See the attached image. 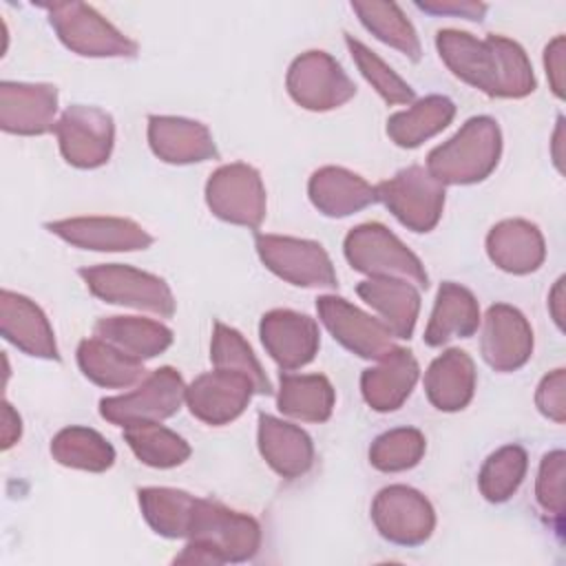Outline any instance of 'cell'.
<instances>
[{"mask_svg":"<svg viewBox=\"0 0 566 566\" xmlns=\"http://www.w3.org/2000/svg\"><path fill=\"white\" fill-rule=\"evenodd\" d=\"M442 62L462 82L491 97H524L535 91V75L524 49L504 38L475 35L458 29H442L436 35Z\"/></svg>","mask_w":566,"mask_h":566,"instance_id":"6da1fadb","label":"cell"},{"mask_svg":"<svg viewBox=\"0 0 566 566\" xmlns=\"http://www.w3.org/2000/svg\"><path fill=\"white\" fill-rule=\"evenodd\" d=\"M502 150V135L497 122L478 115L444 144L436 146L427 157V172L444 184H475L491 175Z\"/></svg>","mask_w":566,"mask_h":566,"instance_id":"7a4b0ae2","label":"cell"},{"mask_svg":"<svg viewBox=\"0 0 566 566\" xmlns=\"http://www.w3.org/2000/svg\"><path fill=\"white\" fill-rule=\"evenodd\" d=\"M345 259L371 279H402L427 287L429 276L422 261L385 226L363 223L345 237Z\"/></svg>","mask_w":566,"mask_h":566,"instance_id":"3957f363","label":"cell"},{"mask_svg":"<svg viewBox=\"0 0 566 566\" xmlns=\"http://www.w3.org/2000/svg\"><path fill=\"white\" fill-rule=\"evenodd\" d=\"M188 539L212 551L221 564L252 559L261 544V528L254 517L232 511L219 502L197 497Z\"/></svg>","mask_w":566,"mask_h":566,"instance_id":"277c9868","label":"cell"},{"mask_svg":"<svg viewBox=\"0 0 566 566\" xmlns=\"http://www.w3.org/2000/svg\"><path fill=\"white\" fill-rule=\"evenodd\" d=\"M40 7L46 9L49 22L64 46L80 55L130 57L137 53V44L133 40L84 2H49Z\"/></svg>","mask_w":566,"mask_h":566,"instance_id":"5b68a950","label":"cell"},{"mask_svg":"<svg viewBox=\"0 0 566 566\" xmlns=\"http://www.w3.org/2000/svg\"><path fill=\"white\" fill-rule=\"evenodd\" d=\"M80 276L86 287L106 303L146 310L159 316L175 314V296L164 279L135 270L130 265L106 263L95 268H82Z\"/></svg>","mask_w":566,"mask_h":566,"instance_id":"8992f818","label":"cell"},{"mask_svg":"<svg viewBox=\"0 0 566 566\" xmlns=\"http://www.w3.org/2000/svg\"><path fill=\"white\" fill-rule=\"evenodd\" d=\"M186 400V385L177 369L161 367L142 380V385L128 394L99 400V413L104 420L126 427L135 422H159L179 411Z\"/></svg>","mask_w":566,"mask_h":566,"instance_id":"52a82bcc","label":"cell"},{"mask_svg":"<svg viewBox=\"0 0 566 566\" xmlns=\"http://www.w3.org/2000/svg\"><path fill=\"white\" fill-rule=\"evenodd\" d=\"M376 197L413 232L433 230L444 208V186L422 166H409L396 177L378 184Z\"/></svg>","mask_w":566,"mask_h":566,"instance_id":"ba28073f","label":"cell"},{"mask_svg":"<svg viewBox=\"0 0 566 566\" xmlns=\"http://www.w3.org/2000/svg\"><path fill=\"white\" fill-rule=\"evenodd\" d=\"M256 252L268 270L283 281L298 287H336V272L332 259L321 243L279 237L256 234Z\"/></svg>","mask_w":566,"mask_h":566,"instance_id":"9c48e42d","label":"cell"},{"mask_svg":"<svg viewBox=\"0 0 566 566\" xmlns=\"http://www.w3.org/2000/svg\"><path fill=\"white\" fill-rule=\"evenodd\" d=\"M287 93L307 111L338 108L356 95V86L343 66L325 51L298 55L285 77Z\"/></svg>","mask_w":566,"mask_h":566,"instance_id":"30bf717a","label":"cell"},{"mask_svg":"<svg viewBox=\"0 0 566 566\" xmlns=\"http://www.w3.org/2000/svg\"><path fill=\"white\" fill-rule=\"evenodd\" d=\"M206 201L212 214L228 223L259 228L265 217V188L261 175L248 164L217 168L206 184Z\"/></svg>","mask_w":566,"mask_h":566,"instance_id":"8fae6325","label":"cell"},{"mask_svg":"<svg viewBox=\"0 0 566 566\" xmlns=\"http://www.w3.org/2000/svg\"><path fill=\"white\" fill-rule=\"evenodd\" d=\"M371 520L378 533L400 546H418L427 542L436 526V513L429 500L411 486H385L374 504Z\"/></svg>","mask_w":566,"mask_h":566,"instance_id":"7c38bea8","label":"cell"},{"mask_svg":"<svg viewBox=\"0 0 566 566\" xmlns=\"http://www.w3.org/2000/svg\"><path fill=\"white\" fill-rule=\"evenodd\" d=\"M62 157L75 168H97L108 161L113 150V117L95 106H69L55 122Z\"/></svg>","mask_w":566,"mask_h":566,"instance_id":"4fadbf2b","label":"cell"},{"mask_svg":"<svg viewBox=\"0 0 566 566\" xmlns=\"http://www.w3.org/2000/svg\"><path fill=\"white\" fill-rule=\"evenodd\" d=\"M316 312L329 334L360 358L378 360L396 347L391 340L394 334L378 318L365 314L340 296H321L316 301Z\"/></svg>","mask_w":566,"mask_h":566,"instance_id":"5bb4252c","label":"cell"},{"mask_svg":"<svg viewBox=\"0 0 566 566\" xmlns=\"http://www.w3.org/2000/svg\"><path fill=\"white\" fill-rule=\"evenodd\" d=\"M252 394H256V387L245 374L214 367V371L201 374L186 387V402L201 422L226 424L243 413Z\"/></svg>","mask_w":566,"mask_h":566,"instance_id":"9a60e30c","label":"cell"},{"mask_svg":"<svg viewBox=\"0 0 566 566\" xmlns=\"http://www.w3.org/2000/svg\"><path fill=\"white\" fill-rule=\"evenodd\" d=\"M480 349L495 371H515L533 354V329L520 310L495 303L484 316Z\"/></svg>","mask_w":566,"mask_h":566,"instance_id":"2e32d148","label":"cell"},{"mask_svg":"<svg viewBox=\"0 0 566 566\" xmlns=\"http://www.w3.org/2000/svg\"><path fill=\"white\" fill-rule=\"evenodd\" d=\"M46 228L71 245L99 252L146 250L153 237L135 221L122 217H75L46 223Z\"/></svg>","mask_w":566,"mask_h":566,"instance_id":"e0dca14e","label":"cell"},{"mask_svg":"<svg viewBox=\"0 0 566 566\" xmlns=\"http://www.w3.org/2000/svg\"><path fill=\"white\" fill-rule=\"evenodd\" d=\"M261 340L272 360L290 371L307 365L318 352V325L292 310H272L261 318Z\"/></svg>","mask_w":566,"mask_h":566,"instance_id":"ac0fdd59","label":"cell"},{"mask_svg":"<svg viewBox=\"0 0 566 566\" xmlns=\"http://www.w3.org/2000/svg\"><path fill=\"white\" fill-rule=\"evenodd\" d=\"M57 91L51 84H0V126L13 135H42L53 130Z\"/></svg>","mask_w":566,"mask_h":566,"instance_id":"d6986e66","label":"cell"},{"mask_svg":"<svg viewBox=\"0 0 566 566\" xmlns=\"http://www.w3.org/2000/svg\"><path fill=\"white\" fill-rule=\"evenodd\" d=\"M0 332L2 336L35 358L57 360V345L44 312L27 296L11 290L0 292Z\"/></svg>","mask_w":566,"mask_h":566,"instance_id":"ffe728a7","label":"cell"},{"mask_svg":"<svg viewBox=\"0 0 566 566\" xmlns=\"http://www.w3.org/2000/svg\"><path fill=\"white\" fill-rule=\"evenodd\" d=\"M418 360L409 349L394 347L378 358L376 367H369L360 376V391L365 402L376 411L398 409L411 394L418 380Z\"/></svg>","mask_w":566,"mask_h":566,"instance_id":"44dd1931","label":"cell"},{"mask_svg":"<svg viewBox=\"0 0 566 566\" xmlns=\"http://www.w3.org/2000/svg\"><path fill=\"white\" fill-rule=\"evenodd\" d=\"M148 144L168 164L206 161L217 155L210 130L192 119L153 115L148 119Z\"/></svg>","mask_w":566,"mask_h":566,"instance_id":"7402d4cb","label":"cell"},{"mask_svg":"<svg viewBox=\"0 0 566 566\" xmlns=\"http://www.w3.org/2000/svg\"><path fill=\"white\" fill-rule=\"evenodd\" d=\"M259 451L287 480L305 475L314 462L312 438L301 427L268 413L259 416Z\"/></svg>","mask_w":566,"mask_h":566,"instance_id":"603a6c76","label":"cell"},{"mask_svg":"<svg viewBox=\"0 0 566 566\" xmlns=\"http://www.w3.org/2000/svg\"><path fill=\"white\" fill-rule=\"evenodd\" d=\"M486 252L500 270L528 274L542 265L546 245L537 226L524 219H506L491 228L486 237Z\"/></svg>","mask_w":566,"mask_h":566,"instance_id":"cb8c5ba5","label":"cell"},{"mask_svg":"<svg viewBox=\"0 0 566 566\" xmlns=\"http://www.w3.org/2000/svg\"><path fill=\"white\" fill-rule=\"evenodd\" d=\"M307 192L314 208L327 217H347L378 201L376 186L367 184L360 175L338 166L318 168L310 177Z\"/></svg>","mask_w":566,"mask_h":566,"instance_id":"d4e9b609","label":"cell"},{"mask_svg":"<svg viewBox=\"0 0 566 566\" xmlns=\"http://www.w3.org/2000/svg\"><path fill=\"white\" fill-rule=\"evenodd\" d=\"M356 292L396 338H409L413 334L420 312V292L413 283L402 279H369L358 283Z\"/></svg>","mask_w":566,"mask_h":566,"instance_id":"484cf974","label":"cell"},{"mask_svg":"<svg viewBox=\"0 0 566 566\" xmlns=\"http://www.w3.org/2000/svg\"><path fill=\"white\" fill-rule=\"evenodd\" d=\"M429 402L440 411L464 409L475 391V365L462 349H447L424 374Z\"/></svg>","mask_w":566,"mask_h":566,"instance_id":"4316f807","label":"cell"},{"mask_svg":"<svg viewBox=\"0 0 566 566\" xmlns=\"http://www.w3.org/2000/svg\"><path fill=\"white\" fill-rule=\"evenodd\" d=\"M480 325V307L475 296L460 283L444 281L438 290L436 305L424 329V343L440 347L447 340L471 336Z\"/></svg>","mask_w":566,"mask_h":566,"instance_id":"83f0119b","label":"cell"},{"mask_svg":"<svg viewBox=\"0 0 566 566\" xmlns=\"http://www.w3.org/2000/svg\"><path fill=\"white\" fill-rule=\"evenodd\" d=\"M77 365L82 374L93 380L95 385L124 389L139 380H144V365L142 360L128 356L119 347L93 336L84 338L77 347Z\"/></svg>","mask_w":566,"mask_h":566,"instance_id":"f1b7e54d","label":"cell"},{"mask_svg":"<svg viewBox=\"0 0 566 566\" xmlns=\"http://www.w3.org/2000/svg\"><path fill=\"white\" fill-rule=\"evenodd\" d=\"M93 332L97 338L119 347L137 360L153 358L168 349L172 343V332L166 325L137 316L102 318L95 323Z\"/></svg>","mask_w":566,"mask_h":566,"instance_id":"f546056e","label":"cell"},{"mask_svg":"<svg viewBox=\"0 0 566 566\" xmlns=\"http://www.w3.org/2000/svg\"><path fill=\"white\" fill-rule=\"evenodd\" d=\"M279 409L296 420L325 422L332 416L336 394L321 374H281Z\"/></svg>","mask_w":566,"mask_h":566,"instance_id":"4dcf8cb0","label":"cell"},{"mask_svg":"<svg viewBox=\"0 0 566 566\" xmlns=\"http://www.w3.org/2000/svg\"><path fill=\"white\" fill-rule=\"evenodd\" d=\"M455 115V106L444 95H427L411 108L394 113L387 119V135L402 148H416L424 139L438 135Z\"/></svg>","mask_w":566,"mask_h":566,"instance_id":"1f68e13d","label":"cell"},{"mask_svg":"<svg viewBox=\"0 0 566 566\" xmlns=\"http://www.w3.org/2000/svg\"><path fill=\"white\" fill-rule=\"evenodd\" d=\"M197 497L168 486H148L139 491V506L144 520L157 535L164 537H188L190 517Z\"/></svg>","mask_w":566,"mask_h":566,"instance_id":"d6a6232c","label":"cell"},{"mask_svg":"<svg viewBox=\"0 0 566 566\" xmlns=\"http://www.w3.org/2000/svg\"><path fill=\"white\" fill-rule=\"evenodd\" d=\"M51 455L71 469L82 471H106L115 462V449L88 427H66L51 442Z\"/></svg>","mask_w":566,"mask_h":566,"instance_id":"836d02e7","label":"cell"},{"mask_svg":"<svg viewBox=\"0 0 566 566\" xmlns=\"http://www.w3.org/2000/svg\"><path fill=\"white\" fill-rule=\"evenodd\" d=\"M124 438L133 453L148 467L170 469L188 460L190 447L175 431L159 422H135L124 427Z\"/></svg>","mask_w":566,"mask_h":566,"instance_id":"e575fe53","label":"cell"},{"mask_svg":"<svg viewBox=\"0 0 566 566\" xmlns=\"http://www.w3.org/2000/svg\"><path fill=\"white\" fill-rule=\"evenodd\" d=\"M367 31L380 42L398 49L413 62L420 60V40L396 2H352Z\"/></svg>","mask_w":566,"mask_h":566,"instance_id":"d590c367","label":"cell"},{"mask_svg":"<svg viewBox=\"0 0 566 566\" xmlns=\"http://www.w3.org/2000/svg\"><path fill=\"white\" fill-rule=\"evenodd\" d=\"M210 360L217 369H230V371L245 374L254 382L256 394H270V382H268V376H265L261 363L256 360L250 345L237 329H232L223 323H214L212 343H210Z\"/></svg>","mask_w":566,"mask_h":566,"instance_id":"8d00e7d4","label":"cell"},{"mask_svg":"<svg viewBox=\"0 0 566 566\" xmlns=\"http://www.w3.org/2000/svg\"><path fill=\"white\" fill-rule=\"evenodd\" d=\"M528 458L520 444H506L491 453L480 469V491L489 502L509 500L526 475Z\"/></svg>","mask_w":566,"mask_h":566,"instance_id":"74e56055","label":"cell"},{"mask_svg":"<svg viewBox=\"0 0 566 566\" xmlns=\"http://www.w3.org/2000/svg\"><path fill=\"white\" fill-rule=\"evenodd\" d=\"M424 436L413 427H398L378 436L369 447V462L378 471L396 473L411 469L424 455Z\"/></svg>","mask_w":566,"mask_h":566,"instance_id":"f35d334b","label":"cell"},{"mask_svg":"<svg viewBox=\"0 0 566 566\" xmlns=\"http://www.w3.org/2000/svg\"><path fill=\"white\" fill-rule=\"evenodd\" d=\"M347 49L358 66V71L365 75V80L376 88V93L387 104H407L413 99V88L391 71L371 49H367L363 42L354 40L352 35L345 38Z\"/></svg>","mask_w":566,"mask_h":566,"instance_id":"ab89813d","label":"cell"},{"mask_svg":"<svg viewBox=\"0 0 566 566\" xmlns=\"http://www.w3.org/2000/svg\"><path fill=\"white\" fill-rule=\"evenodd\" d=\"M564 469H566V455L564 451H551L542 458L535 495L539 506L551 513L555 520H562L564 515Z\"/></svg>","mask_w":566,"mask_h":566,"instance_id":"60d3db41","label":"cell"},{"mask_svg":"<svg viewBox=\"0 0 566 566\" xmlns=\"http://www.w3.org/2000/svg\"><path fill=\"white\" fill-rule=\"evenodd\" d=\"M564 385H566L564 369H555L553 374L542 378V382L537 387V394H535L537 409L555 422H564V418H566V400H564L566 389H564Z\"/></svg>","mask_w":566,"mask_h":566,"instance_id":"b9f144b4","label":"cell"},{"mask_svg":"<svg viewBox=\"0 0 566 566\" xmlns=\"http://www.w3.org/2000/svg\"><path fill=\"white\" fill-rule=\"evenodd\" d=\"M416 7L427 13H436V15L453 13L467 20H482V15L486 13V4L471 2V0H424V2H416Z\"/></svg>","mask_w":566,"mask_h":566,"instance_id":"7bdbcfd3","label":"cell"},{"mask_svg":"<svg viewBox=\"0 0 566 566\" xmlns=\"http://www.w3.org/2000/svg\"><path fill=\"white\" fill-rule=\"evenodd\" d=\"M544 66L551 80V88L557 97H564V35H557L544 51Z\"/></svg>","mask_w":566,"mask_h":566,"instance_id":"ee69618b","label":"cell"},{"mask_svg":"<svg viewBox=\"0 0 566 566\" xmlns=\"http://www.w3.org/2000/svg\"><path fill=\"white\" fill-rule=\"evenodd\" d=\"M22 433V424H20V416L18 411L4 400L2 402V449H9L11 444L18 442Z\"/></svg>","mask_w":566,"mask_h":566,"instance_id":"f6af8a7d","label":"cell"},{"mask_svg":"<svg viewBox=\"0 0 566 566\" xmlns=\"http://www.w3.org/2000/svg\"><path fill=\"white\" fill-rule=\"evenodd\" d=\"M562 301H564V279H559V281L555 283V287H553V292H551V301H548V305H551V312H553V318H555L557 327H562V325H564Z\"/></svg>","mask_w":566,"mask_h":566,"instance_id":"bcb514c9","label":"cell"}]
</instances>
